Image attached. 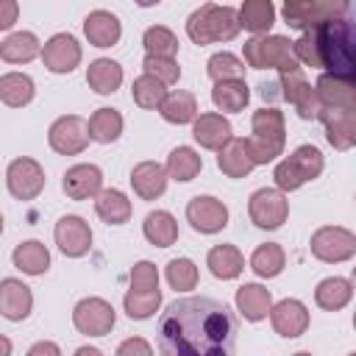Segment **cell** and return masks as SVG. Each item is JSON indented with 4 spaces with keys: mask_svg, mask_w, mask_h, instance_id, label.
<instances>
[{
    "mask_svg": "<svg viewBox=\"0 0 356 356\" xmlns=\"http://www.w3.org/2000/svg\"><path fill=\"white\" fill-rule=\"evenodd\" d=\"M239 320L222 300L192 295L172 300L156 328L159 356H236Z\"/></svg>",
    "mask_w": 356,
    "mask_h": 356,
    "instance_id": "cell-1",
    "label": "cell"
},
{
    "mask_svg": "<svg viewBox=\"0 0 356 356\" xmlns=\"http://www.w3.org/2000/svg\"><path fill=\"white\" fill-rule=\"evenodd\" d=\"M312 33L314 50H317V70H328V75L337 78H356V28L348 17L331 19Z\"/></svg>",
    "mask_w": 356,
    "mask_h": 356,
    "instance_id": "cell-2",
    "label": "cell"
},
{
    "mask_svg": "<svg viewBox=\"0 0 356 356\" xmlns=\"http://www.w3.org/2000/svg\"><path fill=\"white\" fill-rule=\"evenodd\" d=\"M248 142V153L253 159V164H270L284 153L286 145V122L284 114L278 108H259L250 117V136Z\"/></svg>",
    "mask_w": 356,
    "mask_h": 356,
    "instance_id": "cell-3",
    "label": "cell"
},
{
    "mask_svg": "<svg viewBox=\"0 0 356 356\" xmlns=\"http://www.w3.org/2000/svg\"><path fill=\"white\" fill-rule=\"evenodd\" d=\"M186 33L195 44H211V42H231L239 33V17L234 6H217L203 3L195 8L186 19Z\"/></svg>",
    "mask_w": 356,
    "mask_h": 356,
    "instance_id": "cell-4",
    "label": "cell"
},
{
    "mask_svg": "<svg viewBox=\"0 0 356 356\" xmlns=\"http://www.w3.org/2000/svg\"><path fill=\"white\" fill-rule=\"evenodd\" d=\"M242 56L248 67L253 70H278L281 75L286 72H298L300 64L292 53V42L281 33H264V36H253L242 44Z\"/></svg>",
    "mask_w": 356,
    "mask_h": 356,
    "instance_id": "cell-5",
    "label": "cell"
},
{
    "mask_svg": "<svg viewBox=\"0 0 356 356\" xmlns=\"http://www.w3.org/2000/svg\"><path fill=\"white\" fill-rule=\"evenodd\" d=\"M325 161H323V153L314 147V145H300L295 147L286 159H281L273 170V181L278 186V192H295L300 189L303 184L314 181L320 172H323Z\"/></svg>",
    "mask_w": 356,
    "mask_h": 356,
    "instance_id": "cell-6",
    "label": "cell"
},
{
    "mask_svg": "<svg viewBox=\"0 0 356 356\" xmlns=\"http://www.w3.org/2000/svg\"><path fill=\"white\" fill-rule=\"evenodd\" d=\"M348 14L345 0H286L281 6V17L289 28L298 31H314L331 19H339Z\"/></svg>",
    "mask_w": 356,
    "mask_h": 356,
    "instance_id": "cell-7",
    "label": "cell"
},
{
    "mask_svg": "<svg viewBox=\"0 0 356 356\" xmlns=\"http://www.w3.org/2000/svg\"><path fill=\"white\" fill-rule=\"evenodd\" d=\"M312 256L320 259V261H328V264H339V261H348L353 259L356 253V234L342 228V225H323L312 234Z\"/></svg>",
    "mask_w": 356,
    "mask_h": 356,
    "instance_id": "cell-8",
    "label": "cell"
},
{
    "mask_svg": "<svg viewBox=\"0 0 356 356\" xmlns=\"http://www.w3.org/2000/svg\"><path fill=\"white\" fill-rule=\"evenodd\" d=\"M248 214H250V222L256 228L273 231V228H281L286 222L289 200L278 189H256L248 200Z\"/></svg>",
    "mask_w": 356,
    "mask_h": 356,
    "instance_id": "cell-9",
    "label": "cell"
},
{
    "mask_svg": "<svg viewBox=\"0 0 356 356\" xmlns=\"http://www.w3.org/2000/svg\"><path fill=\"white\" fill-rule=\"evenodd\" d=\"M117 323L114 306L103 298H83L72 309V325L86 337H106Z\"/></svg>",
    "mask_w": 356,
    "mask_h": 356,
    "instance_id": "cell-10",
    "label": "cell"
},
{
    "mask_svg": "<svg viewBox=\"0 0 356 356\" xmlns=\"http://www.w3.org/2000/svg\"><path fill=\"white\" fill-rule=\"evenodd\" d=\"M47 142L56 153L61 156H78L86 150L89 145V128H86V120L78 117V114H64L58 117L50 131H47Z\"/></svg>",
    "mask_w": 356,
    "mask_h": 356,
    "instance_id": "cell-11",
    "label": "cell"
},
{
    "mask_svg": "<svg viewBox=\"0 0 356 356\" xmlns=\"http://www.w3.org/2000/svg\"><path fill=\"white\" fill-rule=\"evenodd\" d=\"M6 184H8V192L17 200H33L44 189V170H42V164L36 159L19 156V159H14L8 164Z\"/></svg>",
    "mask_w": 356,
    "mask_h": 356,
    "instance_id": "cell-12",
    "label": "cell"
},
{
    "mask_svg": "<svg viewBox=\"0 0 356 356\" xmlns=\"http://www.w3.org/2000/svg\"><path fill=\"white\" fill-rule=\"evenodd\" d=\"M53 236H56L58 250H61L64 256H70V259H81V256H86L89 248H92V228H89V222H86L83 217H78V214H64V217H58V222H56V228H53Z\"/></svg>",
    "mask_w": 356,
    "mask_h": 356,
    "instance_id": "cell-13",
    "label": "cell"
},
{
    "mask_svg": "<svg viewBox=\"0 0 356 356\" xmlns=\"http://www.w3.org/2000/svg\"><path fill=\"white\" fill-rule=\"evenodd\" d=\"M275 89H281V92H278L281 100H286V103L295 106L298 117H303V120H314V117H317L320 103H317V97H314L312 83L306 81V75H303L300 70L281 75V78L275 81Z\"/></svg>",
    "mask_w": 356,
    "mask_h": 356,
    "instance_id": "cell-14",
    "label": "cell"
},
{
    "mask_svg": "<svg viewBox=\"0 0 356 356\" xmlns=\"http://www.w3.org/2000/svg\"><path fill=\"white\" fill-rule=\"evenodd\" d=\"M186 220L200 234H217L228 225V206L211 195H195L186 203Z\"/></svg>",
    "mask_w": 356,
    "mask_h": 356,
    "instance_id": "cell-15",
    "label": "cell"
},
{
    "mask_svg": "<svg viewBox=\"0 0 356 356\" xmlns=\"http://www.w3.org/2000/svg\"><path fill=\"white\" fill-rule=\"evenodd\" d=\"M42 61L50 72L67 75L81 64V44L72 33H56L42 44Z\"/></svg>",
    "mask_w": 356,
    "mask_h": 356,
    "instance_id": "cell-16",
    "label": "cell"
},
{
    "mask_svg": "<svg viewBox=\"0 0 356 356\" xmlns=\"http://www.w3.org/2000/svg\"><path fill=\"white\" fill-rule=\"evenodd\" d=\"M325 125V139L337 147V150H350L356 145V111L350 108H323L317 111V117Z\"/></svg>",
    "mask_w": 356,
    "mask_h": 356,
    "instance_id": "cell-17",
    "label": "cell"
},
{
    "mask_svg": "<svg viewBox=\"0 0 356 356\" xmlns=\"http://www.w3.org/2000/svg\"><path fill=\"white\" fill-rule=\"evenodd\" d=\"M314 97L323 108H350L356 111V83L348 78H337L323 72L314 83Z\"/></svg>",
    "mask_w": 356,
    "mask_h": 356,
    "instance_id": "cell-18",
    "label": "cell"
},
{
    "mask_svg": "<svg viewBox=\"0 0 356 356\" xmlns=\"http://www.w3.org/2000/svg\"><path fill=\"white\" fill-rule=\"evenodd\" d=\"M270 323H273L275 334H281L286 339L300 337L309 328V309L295 298H284L275 306H270Z\"/></svg>",
    "mask_w": 356,
    "mask_h": 356,
    "instance_id": "cell-19",
    "label": "cell"
},
{
    "mask_svg": "<svg viewBox=\"0 0 356 356\" xmlns=\"http://www.w3.org/2000/svg\"><path fill=\"white\" fill-rule=\"evenodd\" d=\"M67 197L72 200H89V197H97L100 189H103V172L97 164H72L67 172H64V181H61Z\"/></svg>",
    "mask_w": 356,
    "mask_h": 356,
    "instance_id": "cell-20",
    "label": "cell"
},
{
    "mask_svg": "<svg viewBox=\"0 0 356 356\" xmlns=\"http://www.w3.org/2000/svg\"><path fill=\"white\" fill-rule=\"evenodd\" d=\"M33 309V292L19 278H3L0 281V314L11 323H19Z\"/></svg>",
    "mask_w": 356,
    "mask_h": 356,
    "instance_id": "cell-21",
    "label": "cell"
},
{
    "mask_svg": "<svg viewBox=\"0 0 356 356\" xmlns=\"http://www.w3.org/2000/svg\"><path fill=\"white\" fill-rule=\"evenodd\" d=\"M83 33H86L89 44H95V47H111V44L120 42L122 25H120L117 14H111L106 8H95L83 19Z\"/></svg>",
    "mask_w": 356,
    "mask_h": 356,
    "instance_id": "cell-22",
    "label": "cell"
},
{
    "mask_svg": "<svg viewBox=\"0 0 356 356\" xmlns=\"http://www.w3.org/2000/svg\"><path fill=\"white\" fill-rule=\"evenodd\" d=\"M192 136L200 147L206 150H220L228 139H231V122L217 114V111H206L200 117H195L192 122Z\"/></svg>",
    "mask_w": 356,
    "mask_h": 356,
    "instance_id": "cell-23",
    "label": "cell"
},
{
    "mask_svg": "<svg viewBox=\"0 0 356 356\" xmlns=\"http://www.w3.org/2000/svg\"><path fill=\"white\" fill-rule=\"evenodd\" d=\"M131 186L142 200H156L167 189V170L159 161H139L131 170Z\"/></svg>",
    "mask_w": 356,
    "mask_h": 356,
    "instance_id": "cell-24",
    "label": "cell"
},
{
    "mask_svg": "<svg viewBox=\"0 0 356 356\" xmlns=\"http://www.w3.org/2000/svg\"><path fill=\"white\" fill-rule=\"evenodd\" d=\"M217 167L228 175V178H245L250 175V170L256 167L250 153H248V142L239 136H231L220 150H217Z\"/></svg>",
    "mask_w": 356,
    "mask_h": 356,
    "instance_id": "cell-25",
    "label": "cell"
},
{
    "mask_svg": "<svg viewBox=\"0 0 356 356\" xmlns=\"http://www.w3.org/2000/svg\"><path fill=\"white\" fill-rule=\"evenodd\" d=\"M236 309H239V314L245 317V320H250V323H259V320H264L267 314H270V306H273V295H270V289H264L261 284H242L239 289H236Z\"/></svg>",
    "mask_w": 356,
    "mask_h": 356,
    "instance_id": "cell-26",
    "label": "cell"
},
{
    "mask_svg": "<svg viewBox=\"0 0 356 356\" xmlns=\"http://www.w3.org/2000/svg\"><path fill=\"white\" fill-rule=\"evenodd\" d=\"M206 267L211 270L214 278H222V281H231L236 278L242 270H245V256L239 253L236 245H214L209 253H206Z\"/></svg>",
    "mask_w": 356,
    "mask_h": 356,
    "instance_id": "cell-27",
    "label": "cell"
},
{
    "mask_svg": "<svg viewBox=\"0 0 356 356\" xmlns=\"http://www.w3.org/2000/svg\"><path fill=\"white\" fill-rule=\"evenodd\" d=\"M42 56V44L31 31H14L0 42V58L8 64H28Z\"/></svg>",
    "mask_w": 356,
    "mask_h": 356,
    "instance_id": "cell-28",
    "label": "cell"
},
{
    "mask_svg": "<svg viewBox=\"0 0 356 356\" xmlns=\"http://www.w3.org/2000/svg\"><path fill=\"white\" fill-rule=\"evenodd\" d=\"M236 17H239V31L245 28L256 36H264L275 22V6L270 0H245L236 8Z\"/></svg>",
    "mask_w": 356,
    "mask_h": 356,
    "instance_id": "cell-29",
    "label": "cell"
},
{
    "mask_svg": "<svg viewBox=\"0 0 356 356\" xmlns=\"http://www.w3.org/2000/svg\"><path fill=\"white\" fill-rule=\"evenodd\" d=\"M353 298V284L350 278H339V275H331V278H323L314 289V303L325 312H339L350 303Z\"/></svg>",
    "mask_w": 356,
    "mask_h": 356,
    "instance_id": "cell-30",
    "label": "cell"
},
{
    "mask_svg": "<svg viewBox=\"0 0 356 356\" xmlns=\"http://www.w3.org/2000/svg\"><path fill=\"white\" fill-rule=\"evenodd\" d=\"M11 261L17 270H22L25 275H42L47 273L50 267V250L44 248V242L39 239H28V242H19L11 253Z\"/></svg>",
    "mask_w": 356,
    "mask_h": 356,
    "instance_id": "cell-31",
    "label": "cell"
},
{
    "mask_svg": "<svg viewBox=\"0 0 356 356\" xmlns=\"http://www.w3.org/2000/svg\"><path fill=\"white\" fill-rule=\"evenodd\" d=\"M159 114L172 122V125H186V122H195L197 117V100L192 92H184V89H175V92H167V97L161 100L159 106Z\"/></svg>",
    "mask_w": 356,
    "mask_h": 356,
    "instance_id": "cell-32",
    "label": "cell"
},
{
    "mask_svg": "<svg viewBox=\"0 0 356 356\" xmlns=\"http://www.w3.org/2000/svg\"><path fill=\"white\" fill-rule=\"evenodd\" d=\"M95 211L103 222L122 225L131 220V200L120 189H100V195L95 197Z\"/></svg>",
    "mask_w": 356,
    "mask_h": 356,
    "instance_id": "cell-33",
    "label": "cell"
},
{
    "mask_svg": "<svg viewBox=\"0 0 356 356\" xmlns=\"http://www.w3.org/2000/svg\"><path fill=\"white\" fill-rule=\"evenodd\" d=\"M142 234H145V239H147L150 245H156V248H170V245L178 239V222H175V217H172L170 211L156 209V211H150V214L145 217Z\"/></svg>",
    "mask_w": 356,
    "mask_h": 356,
    "instance_id": "cell-34",
    "label": "cell"
},
{
    "mask_svg": "<svg viewBox=\"0 0 356 356\" xmlns=\"http://www.w3.org/2000/svg\"><path fill=\"white\" fill-rule=\"evenodd\" d=\"M36 95V86H33V78L25 75V72H6L0 75V100L11 108H22L33 100Z\"/></svg>",
    "mask_w": 356,
    "mask_h": 356,
    "instance_id": "cell-35",
    "label": "cell"
},
{
    "mask_svg": "<svg viewBox=\"0 0 356 356\" xmlns=\"http://www.w3.org/2000/svg\"><path fill=\"white\" fill-rule=\"evenodd\" d=\"M86 83L97 95H111L122 83V67L117 61H111V58H97L86 70Z\"/></svg>",
    "mask_w": 356,
    "mask_h": 356,
    "instance_id": "cell-36",
    "label": "cell"
},
{
    "mask_svg": "<svg viewBox=\"0 0 356 356\" xmlns=\"http://www.w3.org/2000/svg\"><path fill=\"white\" fill-rule=\"evenodd\" d=\"M122 125H125V122H122V114H120L117 108H108V106L97 108V111L89 117V122H86L89 139H95V142H100V145L117 142L120 134H122Z\"/></svg>",
    "mask_w": 356,
    "mask_h": 356,
    "instance_id": "cell-37",
    "label": "cell"
},
{
    "mask_svg": "<svg viewBox=\"0 0 356 356\" xmlns=\"http://www.w3.org/2000/svg\"><path fill=\"white\" fill-rule=\"evenodd\" d=\"M200 167H203V159H200L192 147L178 145L175 150H170L164 170H167V178H175V181H181V184H186V181H192V178L200 172Z\"/></svg>",
    "mask_w": 356,
    "mask_h": 356,
    "instance_id": "cell-38",
    "label": "cell"
},
{
    "mask_svg": "<svg viewBox=\"0 0 356 356\" xmlns=\"http://www.w3.org/2000/svg\"><path fill=\"white\" fill-rule=\"evenodd\" d=\"M284 264H286V256L278 242H264L250 253V270L259 278H275L284 270Z\"/></svg>",
    "mask_w": 356,
    "mask_h": 356,
    "instance_id": "cell-39",
    "label": "cell"
},
{
    "mask_svg": "<svg viewBox=\"0 0 356 356\" xmlns=\"http://www.w3.org/2000/svg\"><path fill=\"white\" fill-rule=\"evenodd\" d=\"M250 100V89L245 81H220L211 89V103L220 111H242Z\"/></svg>",
    "mask_w": 356,
    "mask_h": 356,
    "instance_id": "cell-40",
    "label": "cell"
},
{
    "mask_svg": "<svg viewBox=\"0 0 356 356\" xmlns=\"http://www.w3.org/2000/svg\"><path fill=\"white\" fill-rule=\"evenodd\" d=\"M142 44H145V56L175 58V53H178V36L164 25H150L142 33Z\"/></svg>",
    "mask_w": 356,
    "mask_h": 356,
    "instance_id": "cell-41",
    "label": "cell"
},
{
    "mask_svg": "<svg viewBox=\"0 0 356 356\" xmlns=\"http://www.w3.org/2000/svg\"><path fill=\"white\" fill-rule=\"evenodd\" d=\"M206 72H209V78L214 83H220V81H245V64H242V58H236L228 50L214 53L206 61Z\"/></svg>",
    "mask_w": 356,
    "mask_h": 356,
    "instance_id": "cell-42",
    "label": "cell"
},
{
    "mask_svg": "<svg viewBox=\"0 0 356 356\" xmlns=\"http://www.w3.org/2000/svg\"><path fill=\"white\" fill-rule=\"evenodd\" d=\"M122 306H125V314L131 320H147L159 312L161 306V292L159 289H150V292H134L128 289L125 298H122Z\"/></svg>",
    "mask_w": 356,
    "mask_h": 356,
    "instance_id": "cell-43",
    "label": "cell"
},
{
    "mask_svg": "<svg viewBox=\"0 0 356 356\" xmlns=\"http://www.w3.org/2000/svg\"><path fill=\"white\" fill-rule=\"evenodd\" d=\"M131 95H134V103H136L139 108H159L161 100L167 97V89H164V83H159L156 78H150V75L142 72V75L131 83Z\"/></svg>",
    "mask_w": 356,
    "mask_h": 356,
    "instance_id": "cell-44",
    "label": "cell"
},
{
    "mask_svg": "<svg viewBox=\"0 0 356 356\" xmlns=\"http://www.w3.org/2000/svg\"><path fill=\"white\" fill-rule=\"evenodd\" d=\"M167 284L178 292H186V289H195L197 286V264L186 256H178L167 264Z\"/></svg>",
    "mask_w": 356,
    "mask_h": 356,
    "instance_id": "cell-45",
    "label": "cell"
},
{
    "mask_svg": "<svg viewBox=\"0 0 356 356\" xmlns=\"http://www.w3.org/2000/svg\"><path fill=\"white\" fill-rule=\"evenodd\" d=\"M142 70H145V75H150V78H156L159 83H175L178 78H181V67H178V61L175 58H159V56H145L142 58Z\"/></svg>",
    "mask_w": 356,
    "mask_h": 356,
    "instance_id": "cell-46",
    "label": "cell"
},
{
    "mask_svg": "<svg viewBox=\"0 0 356 356\" xmlns=\"http://www.w3.org/2000/svg\"><path fill=\"white\" fill-rule=\"evenodd\" d=\"M131 289L134 292H150L159 289V270L153 261H136L131 267Z\"/></svg>",
    "mask_w": 356,
    "mask_h": 356,
    "instance_id": "cell-47",
    "label": "cell"
},
{
    "mask_svg": "<svg viewBox=\"0 0 356 356\" xmlns=\"http://www.w3.org/2000/svg\"><path fill=\"white\" fill-rule=\"evenodd\" d=\"M114 356H153V348L145 337H128L125 342H120Z\"/></svg>",
    "mask_w": 356,
    "mask_h": 356,
    "instance_id": "cell-48",
    "label": "cell"
},
{
    "mask_svg": "<svg viewBox=\"0 0 356 356\" xmlns=\"http://www.w3.org/2000/svg\"><path fill=\"white\" fill-rule=\"evenodd\" d=\"M19 17L17 0H0V31H8Z\"/></svg>",
    "mask_w": 356,
    "mask_h": 356,
    "instance_id": "cell-49",
    "label": "cell"
},
{
    "mask_svg": "<svg viewBox=\"0 0 356 356\" xmlns=\"http://www.w3.org/2000/svg\"><path fill=\"white\" fill-rule=\"evenodd\" d=\"M28 356H61V348L56 342H50V339H42V342H33L31 345Z\"/></svg>",
    "mask_w": 356,
    "mask_h": 356,
    "instance_id": "cell-50",
    "label": "cell"
},
{
    "mask_svg": "<svg viewBox=\"0 0 356 356\" xmlns=\"http://www.w3.org/2000/svg\"><path fill=\"white\" fill-rule=\"evenodd\" d=\"M72 356H103V350H100V348H92V345H83V348H78Z\"/></svg>",
    "mask_w": 356,
    "mask_h": 356,
    "instance_id": "cell-51",
    "label": "cell"
},
{
    "mask_svg": "<svg viewBox=\"0 0 356 356\" xmlns=\"http://www.w3.org/2000/svg\"><path fill=\"white\" fill-rule=\"evenodd\" d=\"M0 356H11V339L0 334Z\"/></svg>",
    "mask_w": 356,
    "mask_h": 356,
    "instance_id": "cell-52",
    "label": "cell"
},
{
    "mask_svg": "<svg viewBox=\"0 0 356 356\" xmlns=\"http://www.w3.org/2000/svg\"><path fill=\"white\" fill-rule=\"evenodd\" d=\"M292 356H312L309 350H298V353H292Z\"/></svg>",
    "mask_w": 356,
    "mask_h": 356,
    "instance_id": "cell-53",
    "label": "cell"
},
{
    "mask_svg": "<svg viewBox=\"0 0 356 356\" xmlns=\"http://www.w3.org/2000/svg\"><path fill=\"white\" fill-rule=\"evenodd\" d=\"M0 234H3V214H0Z\"/></svg>",
    "mask_w": 356,
    "mask_h": 356,
    "instance_id": "cell-54",
    "label": "cell"
},
{
    "mask_svg": "<svg viewBox=\"0 0 356 356\" xmlns=\"http://www.w3.org/2000/svg\"><path fill=\"white\" fill-rule=\"evenodd\" d=\"M348 356H356V353H348Z\"/></svg>",
    "mask_w": 356,
    "mask_h": 356,
    "instance_id": "cell-55",
    "label": "cell"
}]
</instances>
